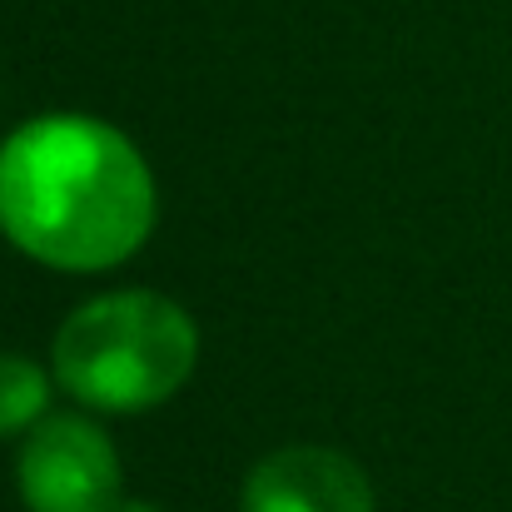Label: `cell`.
<instances>
[{"label":"cell","mask_w":512,"mask_h":512,"mask_svg":"<svg viewBox=\"0 0 512 512\" xmlns=\"http://www.w3.org/2000/svg\"><path fill=\"white\" fill-rule=\"evenodd\" d=\"M199 358L194 319L150 289L80 304L50 348L55 383L100 413H145L174 398Z\"/></svg>","instance_id":"2"},{"label":"cell","mask_w":512,"mask_h":512,"mask_svg":"<svg viewBox=\"0 0 512 512\" xmlns=\"http://www.w3.org/2000/svg\"><path fill=\"white\" fill-rule=\"evenodd\" d=\"M110 512H160V503H150V498H120Z\"/></svg>","instance_id":"6"},{"label":"cell","mask_w":512,"mask_h":512,"mask_svg":"<svg viewBox=\"0 0 512 512\" xmlns=\"http://www.w3.org/2000/svg\"><path fill=\"white\" fill-rule=\"evenodd\" d=\"M150 229L155 179L115 125L40 115L0 145V234L30 259L95 274L125 264Z\"/></svg>","instance_id":"1"},{"label":"cell","mask_w":512,"mask_h":512,"mask_svg":"<svg viewBox=\"0 0 512 512\" xmlns=\"http://www.w3.org/2000/svg\"><path fill=\"white\" fill-rule=\"evenodd\" d=\"M244 512H373V488L334 448H279L249 473Z\"/></svg>","instance_id":"4"},{"label":"cell","mask_w":512,"mask_h":512,"mask_svg":"<svg viewBox=\"0 0 512 512\" xmlns=\"http://www.w3.org/2000/svg\"><path fill=\"white\" fill-rule=\"evenodd\" d=\"M50 408V373L25 353H0V438L30 433Z\"/></svg>","instance_id":"5"},{"label":"cell","mask_w":512,"mask_h":512,"mask_svg":"<svg viewBox=\"0 0 512 512\" xmlns=\"http://www.w3.org/2000/svg\"><path fill=\"white\" fill-rule=\"evenodd\" d=\"M15 478L30 512H110L120 503L115 443L85 418H40Z\"/></svg>","instance_id":"3"}]
</instances>
